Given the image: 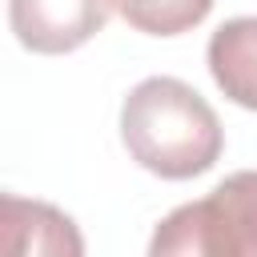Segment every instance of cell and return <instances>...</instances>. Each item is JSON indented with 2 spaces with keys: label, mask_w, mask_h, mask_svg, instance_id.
<instances>
[{
  "label": "cell",
  "mask_w": 257,
  "mask_h": 257,
  "mask_svg": "<svg viewBox=\"0 0 257 257\" xmlns=\"http://www.w3.org/2000/svg\"><path fill=\"white\" fill-rule=\"evenodd\" d=\"M120 141L141 169L165 181L209 173L225 149L213 104L177 76H149L124 96Z\"/></svg>",
  "instance_id": "1"
},
{
  "label": "cell",
  "mask_w": 257,
  "mask_h": 257,
  "mask_svg": "<svg viewBox=\"0 0 257 257\" xmlns=\"http://www.w3.org/2000/svg\"><path fill=\"white\" fill-rule=\"evenodd\" d=\"M153 257H257V169L229 173L209 197L177 205L149 241Z\"/></svg>",
  "instance_id": "2"
},
{
  "label": "cell",
  "mask_w": 257,
  "mask_h": 257,
  "mask_svg": "<svg viewBox=\"0 0 257 257\" xmlns=\"http://www.w3.org/2000/svg\"><path fill=\"white\" fill-rule=\"evenodd\" d=\"M112 8L116 0H8V24L28 52L60 56L88 44Z\"/></svg>",
  "instance_id": "3"
},
{
  "label": "cell",
  "mask_w": 257,
  "mask_h": 257,
  "mask_svg": "<svg viewBox=\"0 0 257 257\" xmlns=\"http://www.w3.org/2000/svg\"><path fill=\"white\" fill-rule=\"evenodd\" d=\"M0 249L12 257L24 253H68L80 257L84 241L72 225V217H64L60 209L44 205V201H24L4 193L0 197Z\"/></svg>",
  "instance_id": "4"
},
{
  "label": "cell",
  "mask_w": 257,
  "mask_h": 257,
  "mask_svg": "<svg viewBox=\"0 0 257 257\" xmlns=\"http://www.w3.org/2000/svg\"><path fill=\"white\" fill-rule=\"evenodd\" d=\"M209 72L233 104L257 112V16H233L209 36Z\"/></svg>",
  "instance_id": "5"
},
{
  "label": "cell",
  "mask_w": 257,
  "mask_h": 257,
  "mask_svg": "<svg viewBox=\"0 0 257 257\" xmlns=\"http://www.w3.org/2000/svg\"><path fill=\"white\" fill-rule=\"evenodd\" d=\"M213 0H116L128 28L145 36H181L209 16Z\"/></svg>",
  "instance_id": "6"
}]
</instances>
